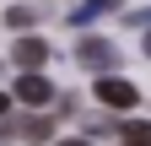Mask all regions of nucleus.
I'll return each instance as SVG.
<instances>
[{"label":"nucleus","mask_w":151,"mask_h":146,"mask_svg":"<svg viewBox=\"0 0 151 146\" xmlns=\"http://www.w3.org/2000/svg\"><path fill=\"white\" fill-rule=\"evenodd\" d=\"M92 92H97V103H103V108H119V114H124V108H135V103H140V92H135V81L113 76V70H108V76H97V87H92Z\"/></svg>","instance_id":"1"},{"label":"nucleus","mask_w":151,"mask_h":146,"mask_svg":"<svg viewBox=\"0 0 151 146\" xmlns=\"http://www.w3.org/2000/svg\"><path fill=\"white\" fill-rule=\"evenodd\" d=\"M76 60H81L86 70H97V76H108V70L119 65V49H113L108 38H81L76 43Z\"/></svg>","instance_id":"2"},{"label":"nucleus","mask_w":151,"mask_h":146,"mask_svg":"<svg viewBox=\"0 0 151 146\" xmlns=\"http://www.w3.org/2000/svg\"><path fill=\"white\" fill-rule=\"evenodd\" d=\"M16 103H27V108H43V103H54V87H49V76H38V70H22V76H16Z\"/></svg>","instance_id":"3"},{"label":"nucleus","mask_w":151,"mask_h":146,"mask_svg":"<svg viewBox=\"0 0 151 146\" xmlns=\"http://www.w3.org/2000/svg\"><path fill=\"white\" fill-rule=\"evenodd\" d=\"M49 60V43L43 38H32V33H16V49H11V65L16 70H38Z\"/></svg>","instance_id":"4"},{"label":"nucleus","mask_w":151,"mask_h":146,"mask_svg":"<svg viewBox=\"0 0 151 146\" xmlns=\"http://www.w3.org/2000/svg\"><path fill=\"white\" fill-rule=\"evenodd\" d=\"M119 6H124V0H86V6L76 11V16H70V22H97V16H108V11H119Z\"/></svg>","instance_id":"5"},{"label":"nucleus","mask_w":151,"mask_h":146,"mask_svg":"<svg viewBox=\"0 0 151 146\" xmlns=\"http://www.w3.org/2000/svg\"><path fill=\"white\" fill-rule=\"evenodd\" d=\"M119 135H124V146H151V124H146V119H129Z\"/></svg>","instance_id":"6"},{"label":"nucleus","mask_w":151,"mask_h":146,"mask_svg":"<svg viewBox=\"0 0 151 146\" xmlns=\"http://www.w3.org/2000/svg\"><path fill=\"white\" fill-rule=\"evenodd\" d=\"M6 22H11L16 33H27V27H32V11H27V6H11V11H6Z\"/></svg>","instance_id":"7"},{"label":"nucleus","mask_w":151,"mask_h":146,"mask_svg":"<svg viewBox=\"0 0 151 146\" xmlns=\"http://www.w3.org/2000/svg\"><path fill=\"white\" fill-rule=\"evenodd\" d=\"M129 22H135V27H151V6H146V11H135Z\"/></svg>","instance_id":"8"},{"label":"nucleus","mask_w":151,"mask_h":146,"mask_svg":"<svg viewBox=\"0 0 151 146\" xmlns=\"http://www.w3.org/2000/svg\"><path fill=\"white\" fill-rule=\"evenodd\" d=\"M6 108H11V98H6V92H0V119H6Z\"/></svg>","instance_id":"9"},{"label":"nucleus","mask_w":151,"mask_h":146,"mask_svg":"<svg viewBox=\"0 0 151 146\" xmlns=\"http://www.w3.org/2000/svg\"><path fill=\"white\" fill-rule=\"evenodd\" d=\"M60 146H86V141H60Z\"/></svg>","instance_id":"10"},{"label":"nucleus","mask_w":151,"mask_h":146,"mask_svg":"<svg viewBox=\"0 0 151 146\" xmlns=\"http://www.w3.org/2000/svg\"><path fill=\"white\" fill-rule=\"evenodd\" d=\"M146 54H151V27H146Z\"/></svg>","instance_id":"11"}]
</instances>
